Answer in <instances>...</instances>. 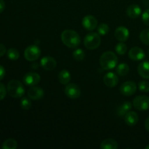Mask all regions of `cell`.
Instances as JSON below:
<instances>
[{"instance_id": "1", "label": "cell", "mask_w": 149, "mask_h": 149, "mask_svg": "<svg viewBox=\"0 0 149 149\" xmlns=\"http://www.w3.org/2000/svg\"><path fill=\"white\" fill-rule=\"evenodd\" d=\"M61 40L63 43L68 47L74 49L77 48L81 42L80 36L74 30H65L61 33Z\"/></svg>"}, {"instance_id": "2", "label": "cell", "mask_w": 149, "mask_h": 149, "mask_svg": "<svg viewBox=\"0 0 149 149\" xmlns=\"http://www.w3.org/2000/svg\"><path fill=\"white\" fill-rule=\"evenodd\" d=\"M118 63L117 56L113 52L107 51L102 54L100 58V63L104 70L113 69Z\"/></svg>"}, {"instance_id": "3", "label": "cell", "mask_w": 149, "mask_h": 149, "mask_svg": "<svg viewBox=\"0 0 149 149\" xmlns=\"http://www.w3.org/2000/svg\"><path fill=\"white\" fill-rule=\"evenodd\" d=\"M7 90L8 94L14 98H20L25 94V89L22 83L15 79L9 81Z\"/></svg>"}, {"instance_id": "4", "label": "cell", "mask_w": 149, "mask_h": 149, "mask_svg": "<svg viewBox=\"0 0 149 149\" xmlns=\"http://www.w3.org/2000/svg\"><path fill=\"white\" fill-rule=\"evenodd\" d=\"M101 39L100 35L97 33H89L85 36L84 39V45L87 49L93 50L100 46Z\"/></svg>"}, {"instance_id": "5", "label": "cell", "mask_w": 149, "mask_h": 149, "mask_svg": "<svg viewBox=\"0 0 149 149\" xmlns=\"http://www.w3.org/2000/svg\"><path fill=\"white\" fill-rule=\"evenodd\" d=\"M41 55V50L39 47L36 45H32L26 48L24 51V57L28 61H36L39 58Z\"/></svg>"}, {"instance_id": "6", "label": "cell", "mask_w": 149, "mask_h": 149, "mask_svg": "<svg viewBox=\"0 0 149 149\" xmlns=\"http://www.w3.org/2000/svg\"><path fill=\"white\" fill-rule=\"evenodd\" d=\"M133 106L139 111L149 109V97L146 95L137 96L133 100Z\"/></svg>"}, {"instance_id": "7", "label": "cell", "mask_w": 149, "mask_h": 149, "mask_svg": "<svg viewBox=\"0 0 149 149\" xmlns=\"http://www.w3.org/2000/svg\"><path fill=\"white\" fill-rule=\"evenodd\" d=\"M64 92L67 97L71 99L79 98L81 95V90L79 87L74 83H68V84H66Z\"/></svg>"}, {"instance_id": "8", "label": "cell", "mask_w": 149, "mask_h": 149, "mask_svg": "<svg viewBox=\"0 0 149 149\" xmlns=\"http://www.w3.org/2000/svg\"><path fill=\"white\" fill-rule=\"evenodd\" d=\"M137 90V85L134 81H127L124 82L120 87L121 94L125 96H130L135 94Z\"/></svg>"}, {"instance_id": "9", "label": "cell", "mask_w": 149, "mask_h": 149, "mask_svg": "<svg viewBox=\"0 0 149 149\" xmlns=\"http://www.w3.org/2000/svg\"><path fill=\"white\" fill-rule=\"evenodd\" d=\"M23 80L26 85L33 87V86H35L39 84L41 80V77L37 73L29 72L27 73L23 77Z\"/></svg>"}, {"instance_id": "10", "label": "cell", "mask_w": 149, "mask_h": 149, "mask_svg": "<svg viewBox=\"0 0 149 149\" xmlns=\"http://www.w3.org/2000/svg\"><path fill=\"white\" fill-rule=\"evenodd\" d=\"M82 26L86 30L93 31L97 26V20L94 16L86 15L82 20Z\"/></svg>"}, {"instance_id": "11", "label": "cell", "mask_w": 149, "mask_h": 149, "mask_svg": "<svg viewBox=\"0 0 149 149\" xmlns=\"http://www.w3.org/2000/svg\"><path fill=\"white\" fill-rule=\"evenodd\" d=\"M128 55H129V58L134 61H142L143 59L145 58V52H144L143 49L138 47H132L129 51Z\"/></svg>"}, {"instance_id": "12", "label": "cell", "mask_w": 149, "mask_h": 149, "mask_svg": "<svg viewBox=\"0 0 149 149\" xmlns=\"http://www.w3.org/2000/svg\"><path fill=\"white\" fill-rule=\"evenodd\" d=\"M41 66L46 71H52L56 68L57 62L52 57L46 56L41 59Z\"/></svg>"}, {"instance_id": "13", "label": "cell", "mask_w": 149, "mask_h": 149, "mask_svg": "<svg viewBox=\"0 0 149 149\" xmlns=\"http://www.w3.org/2000/svg\"><path fill=\"white\" fill-rule=\"evenodd\" d=\"M103 82L107 87H114L119 82V78L117 75L113 72H108L103 77Z\"/></svg>"}, {"instance_id": "14", "label": "cell", "mask_w": 149, "mask_h": 149, "mask_svg": "<svg viewBox=\"0 0 149 149\" xmlns=\"http://www.w3.org/2000/svg\"><path fill=\"white\" fill-rule=\"evenodd\" d=\"M27 94L28 97L30 99L37 100L43 97L45 93H44V90L41 87L33 86V87L29 89Z\"/></svg>"}, {"instance_id": "15", "label": "cell", "mask_w": 149, "mask_h": 149, "mask_svg": "<svg viewBox=\"0 0 149 149\" xmlns=\"http://www.w3.org/2000/svg\"><path fill=\"white\" fill-rule=\"evenodd\" d=\"M115 36L116 39L120 42H126L130 36L129 30L125 26H119L115 31Z\"/></svg>"}, {"instance_id": "16", "label": "cell", "mask_w": 149, "mask_h": 149, "mask_svg": "<svg viewBox=\"0 0 149 149\" xmlns=\"http://www.w3.org/2000/svg\"><path fill=\"white\" fill-rule=\"evenodd\" d=\"M138 72L142 78L149 79V62L143 61L138 65Z\"/></svg>"}, {"instance_id": "17", "label": "cell", "mask_w": 149, "mask_h": 149, "mask_svg": "<svg viewBox=\"0 0 149 149\" xmlns=\"http://www.w3.org/2000/svg\"><path fill=\"white\" fill-rule=\"evenodd\" d=\"M126 13L130 18H137L141 14V8L137 4H131L127 8Z\"/></svg>"}, {"instance_id": "18", "label": "cell", "mask_w": 149, "mask_h": 149, "mask_svg": "<svg viewBox=\"0 0 149 149\" xmlns=\"http://www.w3.org/2000/svg\"><path fill=\"white\" fill-rule=\"evenodd\" d=\"M138 115L135 111H129L125 114V123L130 127L135 126L138 122Z\"/></svg>"}, {"instance_id": "19", "label": "cell", "mask_w": 149, "mask_h": 149, "mask_svg": "<svg viewBox=\"0 0 149 149\" xmlns=\"http://www.w3.org/2000/svg\"><path fill=\"white\" fill-rule=\"evenodd\" d=\"M132 109V103L130 101H125L122 104H121L119 107L117 108V112L118 116L122 117V116H125L127 112H129Z\"/></svg>"}, {"instance_id": "20", "label": "cell", "mask_w": 149, "mask_h": 149, "mask_svg": "<svg viewBox=\"0 0 149 149\" xmlns=\"http://www.w3.org/2000/svg\"><path fill=\"white\" fill-rule=\"evenodd\" d=\"M101 149H117L118 143L115 140L112 138H107L104 140L100 144Z\"/></svg>"}, {"instance_id": "21", "label": "cell", "mask_w": 149, "mask_h": 149, "mask_svg": "<svg viewBox=\"0 0 149 149\" xmlns=\"http://www.w3.org/2000/svg\"><path fill=\"white\" fill-rule=\"evenodd\" d=\"M58 78L61 84L66 85L69 83L70 80H71V74L67 70H62L58 74Z\"/></svg>"}, {"instance_id": "22", "label": "cell", "mask_w": 149, "mask_h": 149, "mask_svg": "<svg viewBox=\"0 0 149 149\" xmlns=\"http://www.w3.org/2000/svg\"><path fill=\"white\" fill-rule=\"evenodd\" d=\"M130 68L129 65L127 63H121L116 67V74H119L121 77H125L129 73Z\"/></svg>"}, {"instance_id": "23", "label": "cell", "mask_w": 149, "mask_h": 149, "mask_svg": "<svg viewBox=\"0 0 149 149\" xmlns=\"http://www.w3.org/2000/svg\"><path fill=\"white\" fill-rule=\"evenodd\" d=\"M17 147V143L15 140L13 138H9L6 140L2 144L1 148L3 149H15Z\"/></svg>"}, {"instance_id": "24", "label": "cell", "mask_w": 149, "mask_h": 149, "mask_svg": "<svg viewBox=\"0 0 149 149\" xmlns=\"http://www.w3.org/2000/svg\"><path fill=\"white\" fill-rule=\"evenodd\" d=\"M7 58L11 61H17L20 57V53H19L18 50L15 48H10L7 50Z\"/></svg>"}, {"instance_id": "25", "label": "cell", "mask_w": 149, "mask_h": 149, "mask_svg": "<svg viewBox=\"0 0 149 149\" xmlns=\"http://www.w3.org/2000/svg\"><path fill=\"white\" fill-rule=\"evenodd\" d=\"M115 50H116V53L118 55H125L127 52V46L125 43L121 42L120 43H118L116 45V47H115Z\"/></svg>"}, {"instance_id": "26", "label": "cell", "mask_w": 149, "mask_h": 149, "mask_svg": "<svg viewBox=\"0 0 149 149\" xmlns=\"http://www.w3.org/2000/svg\"><path fill=\"white\" fill-rule=\"evenodd\" d=\"M140 39L143 44L149 45V29H144L140 33Z\"/></svg>"}, {"instance_id": "27", "label": "cell", "mask_w": 149, "mask_h": 149, "mask_svg": "<svg viewBox=\"0 0 149 149\" xmlns=\"http://www.w3.org/2000/svg\"><path fill=\"white\" fill-rule=\"evenodd\" d=\"M73 57L77 61H81L85 57V52L82 49H77L73 52Z\"/></svg>"}, {"instance_id": "28", "label": "cell", "mask_w": 149, "mask_h": 149, "mask_svg": "<svg viewBox=\"0 0 149 149\" xmlns=\"http://www.w3.org/2000/svg\"><path fill=\"white\" fill-rule=\"evenodd\" d=\"M109 31V26L106 23H101L97 27V33L99 35L104 36L106 35Z\"/></svg>"}, {"instance_id": "29", "label": "cell", "mask_w": 149, "mask_h": 149, "mask_svg": "<svg viewBox=\"0 0 149 149\" xmlns=\"http://www.w3.org/2000/svg\"><path fill=\"white\" fill-rule=\"evenodd\" d=\"M32 106L31 101L27 97H23L20 100V106L24 110H29Z\"/></svg>"}, {"instance_id": "30", "label": "cell", "mask_w": 149, "mask_h": 149, "mask_svg": "<svg viewBox=\"0 0 149 149\" xmlns=\"http://www.w3.org/2000/svg\"><path fill=\"white\" fill-rule=\"evenodd\" d=\"M139 90L143 93H148L149 92V82L146 81H141L138 83Z\"/></svg>"}, {"instance_id": "31", "label": "cell", "mask_w": 149, "mask_h": 149, "mask_svg": "<svg viewBox=\"0 0 149 149\" xmlns=\"http://www.w3.org/2000/svg\"><path fill=\"white\" fill-rule=\"evenodd\" d=\"M7 89H6L5 86L4 85V84L0 82V100H3L4 97H6V95H7Z\"/></svg>"}, {"instance_id": "32", "label": "cell", "mask_w": 149, "mask_h": 149, "mask_svg": "<svg viewBox=\"0 0 149 149\" xmlns=\"http://www.w3.org/2000/svg\"><path fill=\"white\" fill-rule=\"evenodd\" d=\"M142 20L144 24L149 26V9H147V10L143 13Z\"/></svg>"}, {"instance_id": "33", "label": "cell", "mask_w": 149, "mask_h": 149, "mask_svg": "<svg viewBox=\"0 0 149 149\" xmlns=\"http://www.w3.org/2000/svg\"><path fill=\"white\" fill-rule=\"evenodd\" d=\"M6 51H7V49H6L5 46L3 44L0 43V58L6 53Z\"/></svg>"}, {"instance_id": "34", "label": "cell", "mask_w": 149, "mask_h": 149, "mask_svg": "<svg viewBox=\"0 0 149 149\" xmlns=\"http://www.w3.org/2000/svg\"><path fill=\"white\" fill-rule=\"evenodd\" d=\"M5 69L4 68V67L2 65H0V80L2 79L5 76Z\"/></svg>"}, {"instance_id": "35", "label": "cell", "mask_w": 149, "mask_h": 149, "mask_svg": "<svg viewBox=\"0 0 149 149\" xmlns=\"http://www.w3.org/2000/svg\"><path fill=\"white\" fill-rule=\"evenodd\" d=\"M5 9V2L4 0H0V13H2Z\"/></svg>"}, {"instance_id": "36", "label": "cell", "mask_w": 149, "mask_h": 149, "mask_svg": "<svg viewBox=\"0 0 149 149\" xmlns=\"http://www.w3.org/2000/svg\"><path fill=\"white\" fill-rule=\"evenodd\" d=\"M145 127L146 130L148 132H149V116L146 119V122H145Z\"/></svg>"}, {"instance_id": "37", "label": "cell", "mask_w": 149, "mask_h": 149, "mask_svg": "<svg viewBox=\"0 0 149 149\" xmlns=\"http://www.w3.org/2000/svg\"><path fill=\"white\" fill-rule=\"evenodd\" d=\"M146 149H149V145L147 146H146Z\"/></svg>"}, {"instance_id": "38", "label": "cell", "mask_w": 149, "mask_h": 149, "mask_svg": "<svg viewBox=\"0 0 149 149\" xmlns=\"http://www.w3.org/2000/svg\"><path fill=\"white\" fill-rule=\"evenodd\" d=\"M148 55L149 56V49H148Z\"/></svg>"}]
</instances>
